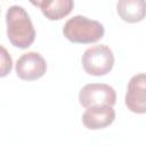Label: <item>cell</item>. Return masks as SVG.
Returning a JSON list of instances; mask_svg holds the SVG:
<instances>
[{"label":"cell","instance_id":"9","mask_svg":"<svg viewBox=\"0 0 146 146\" xmlns=\"http://www.w3.org/2000/svg\"><path fill=\"white\" fill-rule=\"evenodd\" d=\"M116 10L122 21L128 23H137L146 16V1L144 0H120Z\"/></svg>","mask_w":146,"mask_h":146},{"label":"cell","instance_id":"2","mask_svg":"<svg viewBox=\"0 0 146 146\" xmlns=\"http://www.w3.org/2000/svg\"><path fill=\"white\" fill-rule=\"evenodd\" d=\"M104 32L103 24L82 15L73 16L63 27L64 36L73 43L97 42L104 36Z\"/></svg>","mask_w":146,"mask_h":146},{"label":"cell","instance_id":"3","mask_svg":"<svg viewBox=\"0 0 146 146\" xmlns=\"http://www.w3.org/2000/svg\"><path fill=\"white\" fill-rule=\"evenodd\" d=\"M83 70L94 76L110 73L114 66L113 51L106 44H96L88 48L82 55Z\"/></svg>","mask_w":146,"mask_h":146},{"label":"cell","instance_id":"5","mask_svg":"<svg viewBox=\"0 0 146 146\" xmlns=\"http://www.w3.org/2000/svg\"><path fill=\"white\" fill-rule=\"evenodd\" d=\"M47 71L44 58L36 51L23 54L16 63V74L25 81H33L42 78Z\"/></svg>","mask_w":146,"mask_h":146},{"label":"cell","instance_id":"8","mask_svg":"<svg viewBox=\"0 0 146 146\" xmlns=\"http://www.w3.org/2000/svg\"><path fill=\"white\" fill-rule=\"evenodd\" d=\"M34 6H38L42 14L50 21H58L67 16L73 7L74 2L72 0H42V1H32Z\"/></svg>","mask_w":146,"mask_h":146},{"label":"cell","instance_id":"10","mask_svg":"<svg viewBox=\"0 0 146 146\" xmlns=\"http://www.w3.org/2000/svg\"><path fill=\"white\" fill-rule=\"evenodd\" d=\"M1 51H2V54H1V73H0V75L6 76L11 71L13 60H11V57L8 55V52L3 46H1Z\"/></svg>","mask_w":146,"mask_h":146},{"label":"cell","instance_id":"7","mask_svg":"<svg viewBox=\"0 0 146 146\" xmlns=\"http://www.w3.org/2000/svg\"><path fill=\"white\" fill-rule=\"evenodd\" d=\"M114 119L115 111L112 106L89 107L82 115V123L90 130H98L112 124Z\"/></svg>","mask_w":146,"mask_h":146},{"label":"cell","instance_id":"1","mask_svg":"<svg viewBox=\"0 0 146 146\" xmlns=\"http://www.w3.org/2000/svg\"><path fill=\"white\" fill-rule=\"evenodd\" d=\"M7 36L10 43L19 49L29 48L35 39L32 21L22 6H10L6 13Z\"/></svg>","mask_w":146,"mask_h":146},{"label":"cell","instance_id":"6","mask_svg":"<svg viewBox=\"0 0 146 146\" xmlns=\"http://www.w3.org/2000/svg\"><path fill=\"white\" fill-rule=\"evenodd\" d=\"M124 100L129 111L137 114L146 113V73L136 74L130 79Z\"/></svg>","mask_w":146,"mask_h":146},{"label":"cell","instance_id":"4","mask_svg":"<svg viewBox=\"0 0 146 146\" xmlns=\"http://www.w3.org/2000/svg\"><path fill=\"white\" fill-rule=\"evenodd\" d=\"M79 102L86 107L112 106L116 102L115 90L106 83H88L79 92Z\"/></svg>","mask_w":146,"mask_h":146}]
</instances>
